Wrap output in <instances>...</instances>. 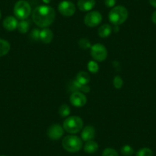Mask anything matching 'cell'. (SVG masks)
Returning <instances> with one entry per match:
<instances>
[{"instance_id": "obj_1", "label": "cell", "mask_w": 156, "mask_h": 156, "mask_svg": "<svg viewBox=\"0 0 156 156\" xmlns=\"http://www.w3.org/2000/svg\"><path fill=\"white\" fill-rule=\"evenodd\" d=\"M55 11L49 5H39L32 12L33 22L38 27L47 28L55 19Z\"/></svg>"}, {"instance_id": "obj_2", "label": "cell", "mask_w": 156, "mask_h": 156, "mask_svg": "<svg viewBox=\"0 0 156 156\" xmlns=\"http://www.w3.org/2000/svg\"><path fill=\"white\" fill-rule=\"evenodd\" d=\"M128 11L122 5L113 7L109 13V20L115 26H119L126 21L128 18Z\"/></svg>"}, {"instance_id": "obj_3", "label": "cell", "mask_w": 156, "mask_h": 156, "mask_svg": "<svg viewBox=\"0 0 156 156\" xmlns=\"http://www.w3.org/2000/svg\"><path fill=\"white\" fill-rule=\"evenodd\" d=\"M83 122L79 116L72 115L67 117L63 124V128L67 133L70 134H76L83 129Z\"/></svg>"}, {"instance_id": "obj_4", "label": "cell", "mask_w": 156, "mask_h": 156, "mask_svg": "<svg viewBox=\"0 0 156 156\" xmlns=\"http://www.w3.org/2000/svg\"><path fill=\"white\" fill-rule=\"evenodd\" d=\"M62 145L64 149L69 152H76L83 147V140L76 136L69 135L64 138Z\"/></svg>"}, {"instance_id": "obj_5", "label": "cell", "mask_w": 156, "mask_h": 156, "mask_svg": "<svg viewBox=\"0 0 156 156\" xmlns=\"http://www.w3.org/2000/svg\"><path fill=\"white\" fill-rule=\"evenodd\" d=\"M31 6L25 0H19L14 6V14L18 19L25 20L31 14Z\"/></svg>"}, {"instance_id": "obj_6", "label": "cell", "mask_w": 156, "mask_h": 156, "mask_svg": "<svg viewBox=\"0 0 156 156\" xmlns=\"http://www.w3.org/2000/svg\"><path fill=\"white\" fill-rule=\"evenodd\" d=\"M90 55L97 62H102L107 58V50L101 44H95L90 48Z\"/></svg>"}, {"instance_id": "obj_7", "label": "cell", "mask_w": 156, "mask_h": 156, "mask_svg": "<svg viewBox=\"0 0 156 156\" xmlns=\"http://www.w3.org/2000/svg\"><path fill=\"white\" fill-rule=\"evenodd\" d=\"M102 15L97 11L88 12L84 17V24L90 28H94L100 25L102 22Z\"/></svg>"}, {"instance_id": "obj_8", "label": "cell", "mask_w": 156, "mask_h": 156, "mask_svg": "<svg viewBox=\"0 0 156 156\" xmlns=\"http://www.w3.org/2000/svg\"><path fill=\"white\" fill-rule=\"evenodd\" d=\"M58 9L59 12L63 16H65V17H70L76 12L75 5L70 1H68V0H64V1L60 2Z\"/></svg>"}, {"instance_id": "obj_9", "label": "cell", "mask_w": 156, "mask_h": 156, "mask_svg": "<svg viewBox=\"0 0 156 156\" xmlns=\"http://www.w3.org/2000/svg\"><path fill=\"white\" fill-rule=\"evenodd\" d=\"M87 99L86 96L80 91H75L70 97V102L73 106L76 107H82L87 103Z\"/></svg>"}, {"instance_id": "obj_10", "label": "cell", "mask_w": 156, "mask_h": 156, "mask_svg": "<svg viewBox=\"0 0 156 156\" xmlns=\"http://www.w3.org/2000/svg\"><path fill=\"white\" fill-rule=\"evenodd\" d=\"M64 129L61 125L54 124L49 127L48 130V136L51 140H58L64 135Z\"/></svg>"}, {"instance_id": "obj_11", "label": "cell", "mask_w": 156, "mask_h": 156, "mask_svg": "<svg viewBox=\"0 0 156 156\" xmlns=\"http://www.w3.org/2000/svg\"><path fill=\"white\" fill-rule=\"evenodd\" d=\"M96 135L95 129L91 126H87L82 129L81 139L85 142L91 141L94 139Z\"/></svg>"}, {"instance_id": "obj_12", "label": "cell", "mask_w": 156, "mask_h": 156, "mask_svg": "<svg viewBox=\"0 0 156 156\" xmlns=\"http://www.w3.org/2000/svg\"><path fill=\"white\" fill-rule=\"evenodd\" d=\"M95 0H78L77 7L82 12H89L94 8Z\"/></svg>"}, {"instance_id": "obj_13", "label": "cell", "mask_w": 156, "mask_h": 156, "mask_svg": "<svg viewBox=\"0 0 156 156\" xmlns=\"http://www.w3.org/2000/svg\"><path fill=\"white\" fill-rule=\"evenodd\" d=\"M17 19L13 16H7L3 21V27L7 30V31H12L16 29L18 27Z\"/></svg>"}, {"instance_id": "obj_14", "label": "cell", "mask_w": 156, "mask_h": 156, "mask_svg": "<svg viewBox=\"0 0 156 156\" xmlns=\"http://www.w3.org/2000/svg\"><path fill=\"white\" fill-rule=\"evenodd\" d=\"M54 38V34L49 28H44L40 31V40L44 44H49Z\"/></svg>"}, {"instance_id": "obj_15", "label": "cell", "mask_w": 156, "mask_h": 156, "mask_svg": "<svg viewBox=\"0 0 156 156\" xmlns=\"http://www.w3.org/2000/svg\"><path fill=\"white\" fill-rule=\"evenodd\" d=\"M76 81L82 85H87L90 80V76L89 73L85 71H80L77 73L76 77Z\"/></svg>"}, {"instance_id": "obj_16", "label": "cell", "mask_w": 156, "mask_h": 156, "mask_svg": "<svg viewBox=\"0 0 156 156\" xmlns=\"http://www.w3.org/2000/svg\"><path fill=\"white\" fill-rule=\"evenodd\" d=\"M112 33V27L108 24L101 25L98 29V34L100 37L106 38L108 37Z\"/></svg>"}, {"instance_id": "obj_17", "label": "cell", "mask_w": 156, "mask_h": 156, "mask_svg": "<svg viewBox=\"0 0 156 156\" xmlns=\"http://www.w3.org/2000/svg\"><path fill=\"white\" fill-rule=\"evenodd\" d=\"M99 145L94 141H88L84 145V151L88 154H94L98 150Z\"/></svg>"}, {"instance_id": "obj_18", "label": "cell", "mask_w": 156, "mask_h": 156, "mask_svg": "<svg viewBox=\"0 0 156 156\" xmlns=\"http://www.w3.org/2000/svg\"><path fill=\"white\" fill-rule=\"evenodd\" d=\"M72 89L73 92L75 91H80L82 93H88L90 90V88L87 85H82L78 83L76 80H73L72 82Z\"/></svg>"}, {"instance_id": "obj_19", "label": "cell", "mask_w": 156, "mask_h": 156, "mask_svg": "<svg viewBox=\"0 0 156 156\" xmlns=\"http://www.w3.org/2000/svg\"><path fill=\"white\" fill-rule=\"evenodd\" d=\"M10 44L4 39H0V57L5 56L10 51Z\"/></svg>"}, {"instance_id": "obj_20", "label": "cell", "mask_w": 156, "mask_h": 156, "mask_svg": "<svg viewBox=\"0 0 156 156\" xmlns=\"http://www.w3.org/2000/svg\"><path fill=\"white\" fill-rule=\"evenodd\" d=\"M30 27V22L27 20H21V22H19L18 24V30L22 34H25L28 31Z\"/></svg>"}, {"instance_id": "obj_21", "label": "cell", "mask_w": 156, "mask_h": 156, "mask_svg": "<svg viewBox=\"0 0 156 156\" xmlns=\"http://www.w3.org/2000/svg\"><path fill=\"white\" fill-rule=\"evenodd\" d=\"M58 112L62 117H67L70 115V109L67 104H63L60 106Z\"/></svg>"}, {"instance_id": "obj_22", "label": "cell", "mask_w": 156, "mask_h": 156, "mask_svg": "<svg viewBox=\"0 0 156 156\" xmlns=\"http://www.w3.org/2000/svg\"><path fill=\"white\" fill-rule=\"evenodd\" d=\"M87 68L90 73H96L99 70V65L96 61H90L88 62Z\"/></svg>"}, {"instance_id": "obj_23", "label": "cell", "mask_w": 156, "mask_h": 156, "mask_svg": "<svg viewBox=\"0 0 156 156\" xmlns=\"http://www.w3.org/2000/svg\"><path fill=\"white\" fill-rule=\"evenodd\" d=\"M121 153L124 156H131L134 153V150H133V148L130 145H126L122 146V148H121Z\"/></svg>"}, {"instance_id": "obj_24", "label": "cell", "mask_w": 156, "mask_h": 156, "mask_svg": "<svg viewBox=\"0 0 156 156\" xmlns=\"http://www.w3.org/2000/svg\"><path fill=\"white\" fill-rule=\"evenodd\" d=\"M153 152L150 148H142L136 153V156H152Z\"/></svg>"}, {"instance_id": "obj_25", "label": "cell", "mask_w": 156, "mask_h": 156, "mask_svg": "<svg viewBox=\"0 0 156 156\" xmlns=\"http://www.w3.org/2000/svg\"><path fill=\"white\" fill-rule=\"evenodd\" d=\"M78 44L80 46V48L81 49H88L90 48H91V44L90 41L87 38H81L78 41Z\"/></svg>"}, {"instance_id": "obj_26", "label": "cell", "mask_w": 156, "mask_h": 156, "mask_svg": "<svg viewBox=\"0 0 156 156\" xmlns=\"http://www.w3.org/2000/svg\"><path fill=\"white\" fill-rule=\"evenodd\" d=\"M112 83H113L114 87L116 88V89H120L121 87L123 85V80L121 78V76H115L113 78V80H112Z\"/></svg>"}, {"instance_id": "obj_27", "label": "cell", "mask_w": 156, "mask_h": 156, "mask_svg": "<svg viewBox=\"0 0 156 156\" xmlns=\"http://www.w3.org/2000/svg\"><path fill=\"white\" fill-rule=\"evenodd\" d=\"M102 156H119V154L115 149L112 148H107L103 151Z\"/></svg>"}, {"instance_id": "obj_28", "label": "cell", "mask_w": 156, "mask_h": 156, "mask_svg": "<svg viewBox=\"0 0 156 156\" xmlns=\"http://www.w3.org/2000/svg\"><path fill=\"white\" fill-rule=\"evenodd\" d=\"M40 30L38 29H33L32 31H31V34H30V37H31V38L32 39V40H34V41H39L40 40Z\"/></svg>"}, {"instance_id": "obj_29", "label": "cell", "mask_w": 156, "mask_h": 156, "mask_svg": "<svg viewBox=\"0 0 156 156\" xmlns=\"http://www.w3.org/2000/svg\"><path fill=\"white\" fill-rule=\"evenodd\" d=\"M116 3V0H105V5L107 8H113Z\"/></svg>"}, {"instance_id": "obj_30", "label": "cell", "mask_w": 156, "mask_h": 156, "mask_svg": "<svg viewBox=\"0 0 156 156\" xmlns=\"http://www.w3.org/2000/svg\"><path fill=\"white\" fill-rule=\"evenodd\" d=\"M151 20L154 22V24H156V11L154 12V13L152 14V16H151Z\"/></svg>"}, {"instance_id": "obj_31", "label": "cell", "mask_w": 156, "mask_h": 156, "mask_svg": "<svg viewBox=\"0 0 156 156\" xmlns=\"http://www.w3.org/2000/svg\"><path fill=\"white\" fill-rule=\"evenodd\" d=\"M148 1H149V3L151 4V5L156 8V0H148Z\"/></svg>"}, {"instance_id": "obj_32", "label": "cell", "mask_w": 156, "mask_h": 156, "mask_svg": "<svg viewBox=\"0 0 156 156\" xmlns=\"http://www.w3.org/2000/svg\"><path fill=\"white\" fill-rule=\"evenodd\" d=\"M43 2L46 4H48L51 2V0H43Z\"/></svg>"}, {"instance_id": "obj_33", "label": "cell", "mask_w": 156, "mask_h": 156, "mask_svg": "<svg viewBox=\"0 0 156 156\" xmlns=\"http://www.w3.org/2000/svg\"><path fill=\"white\" fill-rule=\"evenodd\" d=\"M1 17H2V13H1V11H0V19H1Z\"/></svg>"}, {"instance_id": "obj_34", "label": "cell", "mask_w": 156, "mask_h": 156, "mask_svg": "<svg viewBox=\"0 0 156 156\" xmlns=\"http://www.w3.org/2000/svg\"><path fill=\"white\" fill-rule=\"evenodd\" d=\"M0 156H6V155H3V154H2V155H0Z\"/></svg>"}]
</instances>
